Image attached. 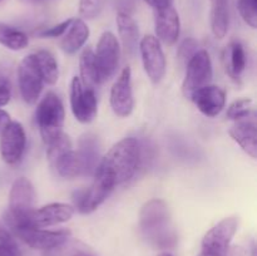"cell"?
I'll return each mask as SVG.
<instances>
[{"mask_svg": "<svg viewBox=\"0 0 257 256\" xmlns=\"http://www.w3.org/2000/svg\"><path fill=\"white\" fill-rule=\"evenodd\" d=\"M74 207L67 203H49L43 206L39 210H34L29 217V225L33 227L45 228L50 226L59 225V223L67 222L73 217Z\"/></svg>", "mask_w": 257, "mask_h": 256, "instance_id": "9a60e30c", "label": "cell"}, {"mask_svg": "<svg viewBox=\"0 0 257 256\" xmlns=\"http://www.w3.org/2000/svg\"><path fill=\"white\" fill-rule=\"evenodd\" d=\"M197 47L198 44L195 39H191V38L186 39L180 45V49H178V59L182 63H185V64H187L188 60L198 52Z\"/></svg>", "mask_w": 257, "mask_h": 256, "instance_id": "4dcf8cb0", "label": "cell"}, {"mask_svg": "<svg viewBox=\"0 0 257 256\" xmlns=\"http://www.w3.org/2000/svg\"><path fill=\"white\" fill-rule=\"evenodd\" d=\"M115 20H117L118 32H119V37L122 39L125 53L132 55L137 49L138 38H140L137 23L127 12H118Z\"/></svg>", "mask_w": 257, "mask_h": 256, "instance_id": "d6986e66", "label": "cell"}, {"mask_svg": "<svg viewBox=\"0 0 257 256\" xmlns=\"http://www.w3.org/2000/svg\"><path fill=\"white\" fill-rule=\"evenodd\" d=\"M155 30L158 42L173 45L180 37L181 23L177 10L173 7L158 9L155 12Z\"/></svg>", "mask_w": 257, "mask_h": 256, "instance_id": "2e32d148", "label": "cell"}, {"mask_svg": "<svg viewBox=\"0 0 257 256\" xmlns=\"http://www.w3.org/2000/svg\"><path fill=\"white\" fill-rule=\"evenodd\" d=\"M35 191L28 178L20 177L14 181L9 195V211L4 220L8 228L29 225V217L34 211Z\"/></svg>", "mask_w": 257, "mask_h": 256, "instance_id": "3957f363", "label": "cell"}, {"mask_svg": "<svg viewBox=\"0 0 257 256\" xmlns=\"http://www.w3.org/2000/svg\"><path fill=\"white\" fill-rule=\"evenodd\" d=\"M72 256H93L92 253L87 252V251H83V250H75L74 252L72 253Z\"/></svg>", "mask_w": 257, "mask_h": 256, "instance_id": "8d00e7d4", "label": "cell"}, {"mask_svg": "<svg viewBox=\"0 0 257 256\" xmlns=\"http://www.w3.org/2000/svg\"><path fill=\"white\" fill-rule=\"evenodd\" d=\"M37 124L40 131L43 141L45 145L54 140L55 137L63 132L62 128L64 124V107L55 93H47L42 102L39 103L35 113Z\"/></svg>", "mask_w": 257, "mask_h": 256, "instance_id": "277c9868", "label": "cell"}, {"mask_svg": "<svg viewBox=\"0 0 257 256\" xmlns=\"http://www.w3.org/2000/svg\"><path fill=\"white\" fill-rule=\"evenodd\" d=\"M223 63H225L226 73L232 79H240L246 68V53L240 43L233 42L226 48L223 53Z\"/></svg>", "mask_w": 257, "mask_h": 256, "instance_id": "44dd1931", "label": "cell"}, {"mask_svg": "<svg viewBox=\"0 0 257 256\" xmlns=\"http://www.w3.org/2000/svg\"><path fill=\"white\" fill-rule=\"evenodd\" d=\"M237 227L238 220L236 217L223 218L205 235L201 253L206 256H226Z\"/></svg>", "mask_w": 257, "mask_h": 256, "instance_id": "ba28073f", "label": "cell"}, {"mask_svg": "<svg viewBox=\"0 0 257 256\" xmlns=\"http://www.w3.org/2000/svg\"><path fill=\"white\" fill-rule=\"evenodd\" d=\"M32 2H42V0H32Z\"/></svg>", "mask_w": 257, "mask_h": 256, "instance_id": "ab89813d", "label": "cell"}, {"mask_svg": "<svg viewBox=\"0 0 257 256\" xmlns=\"http://www.w3.org/2000/svg\"><path fill=\"white\" fill-rule=\"evenodd\" d=\"M94 173L95 177L92 185L73 195L74 207L82 213H90L97 210L115 187L114 182L107 175L100 171H95Z\"/></svg>", "mask_w": 257, "mask_h": 256, "instance_id": "5b68a950", "label": "cell"}, {"mask_svg": "<svg viewBox=\"0 0 257 256\" xmlns=\"http://www.w3.org/2000/svg\"><path fill=\"white\" fill-rule=\"evenodd\" d=\"M70 107L74 117L82 123L92 122L98 112L94 89L83 84L78 77L73 78L70 84Z\"/></svg>", "mask_w": 257, "mask_h": 256, "instance_id": "9c48e42d", "label": "cell"}, {"mask_svg": "<svg viewBox=\"0 0 257 256\" xmlns=\"http://www.w3.org/2000/svg\"><path fill=\"white\" fill-rule=\"evenodd\" d=\"M252 99L251 98H241L235 100L227 109V118L233 120H240L250 117L252 113Z\"/></svg>", "mask_w": 257, "mask_h": 256, "instance_id": "83f0119b", "label": "cell"}, {"mask_svg": "<svg viewBox=\"0 0 257 256\" xmlns=\"http://www.w3.org/2000/svg\"><path fill=\"white\" fill-rule=\"evenodd\" d=\"M0 2H2V0H0Z\"/></svg>", "mask_w": 257, "mask_h": 256, "instance_id": "b9f144b4", "label": "cell"}, {"mask_svg": "<svg viewBox=\"0 0 257 256\" xmlns=\"http://www.w3.org/2000/svg\"><path fill=\"white\" fill-rule=\"evenodd\" d=\"M145 2L155 10L165 9V8L172 7L173 4V0H145Z\"/></svg>", "mask_w": 257, "mask_h": 256, "instance_id": "836d02e7", "label": "cell"}, {"mask_svg": "<svg viewBox=\"0 0 257 256\" xmlns=\"http://www.w3.org/2000/svg\"><path fill=\"white\" fill-rule=\"evenodd\" d=\"M34 57L43 80L48 84L57 83L58 77H59V69H58V63L54 55L49 50H39L35 53Z\"/></svg>", "mask_w": 257, "mask_h": 256, "instance_id": "d4e9b609", "label": "cell"}, {"mask_svg": "<svg viewBox=\"0 0 257 256\" xmlns=\"http://www.w3.org/2000/svg\"><path fill=\"white\" fill-rule=\"evenodd\" d=\"M230 136L252 158L257 157V127L255 117L236 120L230 128Z\"/></svg>", "mask_w": 257, "mask_h": 256, "instance_id": "ac0fdd59", "label": "cell"}, {"mask_svg": "<svg viewBox=\"0 0 257 256\" xmlns=\"http://www.w3.org/2000/svg\"><path fill=\"white\" fill-rule=\"evenodd\" d=\"M0 256H23L14 235L0 222Z\"/></svg>", "mask_w": 257, "mask_h": 256, "instance_id": "4316f807", "label": "cell"}, {"mask_svg": "<svg viewBox=\"0 0 257 256\" xmlns=\"http://www.w3.org/2000/svg\"><path fill=\"white\" fill-rule=\"evenodd\" d=\"M141 162V145L136 138H123L102 158L97 170L107 175L114 185L127 182L135 176Z\"/></svg>", "mask_w": 257, "mask_h": 256, "instance_id": "7a4b0ae2", "label": "cell"}, {"mask_svg": "<svg viewBox=\"0 0 257 256\" xmlns=\"http://www.w3.org/2000/svg\"><path fill=\"white\" fill-rule=\"evenodd\" d=\"M43 83L44 80L35 62L34 54L25 57L18 68V84L23 99L29 104H34L43 90Z\"/></svg>", "mask_w": 257, "mask_h": 256, "instance_id": "30bf717a", "label": "cell"}, {"mask_svg": "<svg viewBox=\"0 0 257 256\" xmlns=\"http://www.w3.org/2000/svg\"><path fill=\"white\" fill-rule=\"evenodd\" d=\"M78 157L82 163L83 172L84 175H92L95 172L98 167V157H99V151H98L97 138L92 135H87L82 137L79 142V150L77 151Z\"/></svg>", "mask_w": 257, "mask_h": 256, "instance_id": "7402d4cb", "label": "cell"}, {"mask_svg": "<svg viewBox=\"0 0 257 256\" xmlns=\"http://www.w3.org/2000/svg\"><path fill=\"white\" fill-rule=\"evenodd\" d=\"M132 74L130 68H124L120 72L110 90V105L118 117H128L133 110V93H132Z\"/></svg>", "mask_w": 257, "mask_h": 256, "instance_id": "5bb4252c", "label": "cell"}, {"mask_svg": "<svg viewBox=\"0 0 257 256\" xmlns=\"http://www.w3.org/2000/svg\"><path fill=\"white\" fill-rule=\"evenodd\" d=\"M79 69H80V80L83 84L94 89L97 85L102 84L99 70H98L97 62H95V55L92 48H85L80 54L79 59Z\"/></svg>", "mask_w": 257, "mask_h": 256, "instance_id": "603a6c76", "label": "cell"}, {"mask_svg": "<svg viewBox=\"0 0 257 256\" xmlns=\"http://www.w3.org/2000/svg\"><path fill=\"white\" fill-rule=\"evenodd\" d=\"M213 77L212 62L207 50H198L187 63L186 77L182 84V92L186 98L200 88L206 87L211 83Z\"/></svg>", "mask_w": 257, "mask_h": 256, "instance_id": "52a82bcc", "label": "cell"}, {"mask_svg": "<svg viewBox=\"0 0 257 256\" xmlns=\"http://www.w3.org/2000/svg\"><path fill=\"white\" fill-rule=\"evenodd\" d=\"M158 256H173V255L172 253H168V252H162V253H160Z\"/></svg>", "mask_w": 257, "mask_h": 256, "instance_id": "f35d334b", "label": "cell"}, {"mask_svg": "<svg viewBox=\"0 0 257 256\" xmlns=\"http://www.w3.org/2000/svg\"><path fill=\"white\" fill-rule=\"evenodd\" d=\"M103 0H79V13L83 18L93 19L99 14Z\"/></svg>", "mask_w": 257, "mask_h": 256, "instance_id": "f546056e", "label": "cell"}, {"mask_svg": "<svg viewBox=\"0 0 257 256\" xmlns=\"http://www.w3.org/2000/svg\"><path fill=\"white\" fill-rule=\"evenodd\" d=\"M212 4H216V3H230V0H211Z\"/></svg>", "mask_w": 257, "mask_h": 256, "instance_id": "74e56055", "label": "cell"}, {"mask_svg": "<svg viewBox=\"0 0 257 256\" xmlns=\"http://www.w3.org/2000/svg\"><path fill=\"white\" fill-rule=\"evenodd\" d=\"M10 122H12V119H10L9 113L5 112L4 109H2V108H0V133H2L5 128H7V125L9 124Z\"/></svg>", "mask_w": 257, "mask_h": 256, "instance_id": "e575fe53", "label": "cell"}, {"mask_svg": "<svg viewBox=\"0 0 257 256\" xmlns=\"http://www.w3.org/2000/svg\"><path fill=\"white\" fill-rule=\"evenodd\" d=\"M62 40V48L68 54H74L89 38V28L82 19H73Z\"/></svg>", "mask_w": 257, "mask_h": 256, "instance_id": "ffe728a7", "label": "cell"}, {"mask_svg": "<svg viewBox=\"0 0 257 256\" xmlns=\"http://www.w3.org/2000/svg\"><path fill=\"white\" fill-rule=\"evenodd\" d=\"M0 137V155L8 165H18L25 152L27 137L19 122H10Z\"/></svg>", "mask_w": 257, "mask_h": 256, "instance_id": "7c38bea8", "label": "cell"}, {"mask_svg": "<svg viewBox=\"0 0 257 256\" xmlns=\"http://www.w3.org/2000/svg\"><path fill=\"white\" fill-rule=\"evenodd\" d=\"M140 227L143 237L155 247L171 248L177 242L170 210L165 201L153 198L145 203L140 213Z\"/></svg>", "mask_w": 257, "mask_h": 256, "instance_id": "6da1fadb", "label": "cell"}, {"mask_svg": "<svg viewBox=\"0 0 257 256\" xmlns=\"http://www.w3.org/2000/svg\"><path fill=\"white\" fill-rule=\"evenodd\" d=\"M28 35L12 25L0 23V44L10 50H22L28 47Z\"/></svg>", "mask_w": 257, "mask_h": 256, "instance_id": "484cf974", "label": "cell"}, {"mask_svg": "<svg viewBox=\"0 0 257 256\" xmlns=\"http://www.w3.org/2000/svg\"><path fill=\"white\" fill-rule=\"evenodd\" d=\"M141 55L146 73L153 83H158L166 74V58L161 42L152 35H147L140 43Z\"/></svg>", "mask_w": 257, "mask_h": 256, "instance_id": "4fadbf2b", "label": "cell"}, {"mask_svg": "<svg viewBox=\"0 0 257 256\" xmlns=\"http://www.w3.org/2000/svg\"><path fill=\"white\" fill-rule=\"evenodd\" d=\"M230 25V9L228 3H216L211 9V29L218 39L226 37Z\"/></svg>", "mask_w": 257, "mask_h": 256, "instance_id": "cb8c5ba5", "label": "cell"}, {"mask_svg": "<svg viewBox=\"0 0 257 256\" xmlns=\"http://www.w3.org/2000/svg\"><path fill=\"white\" fill-rule=\"evenodd\" d=\"M226 256H247V252L241 246H230Z\"/></svg>", "mask_w": 257, "mask_h": 256, "instance_id": "d590c367", "label": "cell"}, {"mask_svg": "<svg viewBox=\"0 0 257 256\" xmlns=\"http://www.w3.org/2000/svg\"><path fill=\"white\" fill-rule=\"evenodd\" d=\"M190 99L195 102L201 113L207 117H216L225 108L226 94L225 90L217 85H206L196 90Z\"/></svg>", "mask_w": 257, "mask_h": 256, "instance_id": "e0dca14e", "label": "cell"}, {"mask_svg": "<svg viewBox=\"0 0 257 256\" xmlns=\"http://www.w3.org/2000/svg\"><path fill=\"white\" fill-rule=\"evenodd\" d=\"M9 231L32 248L44 251L53 250L64 245L70 237L69 230L48 231L33 226H19V227L9 228Z\"/></svg>", "mask_w": 257, "mask_h": 256, "instance_id": "8992f818", "label": "cell"}, {"mask_svg": "<svg viewBox=\"0 0 257 256\" xmlns=\"http://www.w3.org/2000/svg\"><path fill=\"white\" fill-rule=\"evenodd\" d=\"M72 20L73 19L64 20V22H62V23H59V24L54 25V27L48 28V29L43 30V32L40 33V37H48V38L60 37V35H63L65 32H67L68 28H69V25L72 24Z\"/></svg>", "mask_w": 257, "mask_h": 256, "instance_id": "1f68e13d", "label": "cell"}, {"mask_svg": "<svg viewBox=\"0 0 257 256\" xmlns=\"http://www.w3.org/2000/svg\"><path fill=\"white\" fill-rule=\"evenodd\" d=\"M237 8L243 22L255 29L257 27V0H238Z\"/></svg>", "mask_w": 257, "mask_h": 256, "instance_id": "f1b7e54d", "label": "cell"}, {"mask_svg": "<svg viewBox=\"0 0 257 256\" xmlns=\"http://www.w3.org/2000/svg\"><path fill=\"white\" fill-rule=\"evenodd\" d=\"M95 62L99 70L102 82L109 79L119 65L120 48L117 38L113 33L104 32L97 44V52L94 53Z\"/></svg>", "mask_w": 257, "mask_h": 256, "instance_id": "8fae6325", "label": "cell"}, {"mask_svg": "<svg viewBox=\"0 0 257 256\" xmlns=\"http://www.w3.org/2000/svg\"><path fill=\"white\" fill-rule=\"evenodd\" d=\"M12 98V85L5 77L0 75V107L7 105Z\"/></svg>", "mask_w": 257, "mask_h": 256, "instance_id": "d6a6232c", "label": "cell"}, {"mask_svg": "<svg viewBox=\"0 0 257 256\" xmlns=\"http://www.w3.org/2000/svg\"><path fill=\"white\" fill-rule=\"evenodd\" d=\"M198 256H206V255H203V253H201V255H198Z\"/></svg>", "mask_w": 257, "mask_h": 256, "instance_id": "60d3db41", "label": "cell"}]
</instances>
